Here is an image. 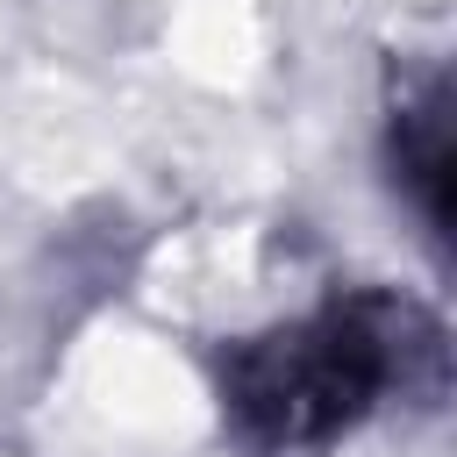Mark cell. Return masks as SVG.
<instances>
[{
	"label": "cell",
	"instance_id": "obj_1",
	"mask_svg": "<svg viewBox=\"0 0 457 457\" xmlns=\"http://www.w3.org/2000/svg\"><path fill=\"white\" fill-rule=\"evenodd\" d=\"M436 321L393 293H350L264 336L221 350L214 386L221 414L257 450H321L350 436L393 386H407L414 357H436Z\"/></svg>",
	"mask_w": 457,
	"mask_h": 457
},
{
	"label": "cell",
	"instance_id": "obj_2",
	"mask_svg": "<svg viewBox=\"0 0 457 457\" xmlns=\"http://www.w3.org/2000/svg\"><path fill=\"white\" fill-rule=\"evenodd\" d=\"M393 171L414 193L421 221L436 236H450V79L443 71L400 86V100H393Z\"/></svg>",
	"mask_w": 457,
	"mask_h": 457
}]
</instances>
